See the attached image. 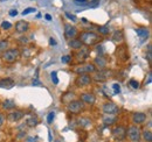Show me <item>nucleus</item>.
<instances>
[{
	"instance_id": "nucleus-1",
	"label": "nucleus",
	"mask_w": 152,
	"mask_h": 142,
	"mask_svg": "<svg viewBox=\"0 0 152 142\" xmlns=\"http://www.w3.org/2000/svg\"><path fill=\"white\" fill-rule=\"evenodd\" d=\"M80 41L82 42V44L87 47H91L101 41V36L94 32H82L80 34Z\"/></svg>"
},
{
	"instance_id": "nucleus-2",
	"label": "nucleus",
	"mask_w": 152,
	"mask_h": 142,
	"mask_svg": "<svg viewBox=\"0 0 152 142\" xmlns=\"http://www.w3.org/2000/svg\"><path fill=\"white\" fill-rule=\"evenodd\" d=\"M19 57H20L19 49H7V50H5L2 53V55H1L2 61L5 63H8V64H12V63L17 62Z\"/></svg>"
},
{
	"instance_id": "nucleus-3",
	"label": "nucleus",
	"mask_w": 152,
	"mask_h": 142,
	"mask_svg": "<svg viewBox=\"0 0 152 142\" xmlns=\"http://www.w3.org/2000/svg\"><path fill=\"white\" fill-rule=\"evenodd\" d=\"M126 135H128V138L130 139L131 142H138L142 139V132H140V129L137 125H132L128 128Z\"/></svg>"
},
{
	"instance_id": "nucleus-4",
	"label": "nucleus",
	"mask_w": 152,
	"mask_h": 142,
	"mask_svg": "<svg viewBox=\"0 0 152 142\" xmlns=\"http://www.w3.org/2000/svg\"><path fill=\"white\" fill-rule=\"evenodd\" d=\"M67 109H68V112H70L73 114H78L84 109V103H82L81 100L74 99L67 104Z\"/></svg>"
},
{
	"instance_id": "nucleus-5",
	"label": "nucleus",
	"mask_w": 152,
	"mask_h": 142,
	"mask_svg": "<svg viewBox=\"0 0 152 142\" xmlns=\"http://www.w3.org/2000/svg\"><path fill=\"white\" fill-rule=\"evenodd\" d=\"M93 83V78L88 75V73H83V75H78V77L76 78L75 84L78 88H83V86H89Z\"/></svg>"
},
{
	"instance_id": "nucleus-6",
	"label": "nucleus",
	"mask_w": 152,
	"mask_h": 142,
	"mask_svg": "<svg viewBox=\"0 0 152 142\" xmlns=\"http://www.w3.org/2000/svg\"><path fill=\"white\" fill-rule=\"evenodd\" d=\"M96 71V67L94 64H81L74 69V72L77 75H83V73H94Z\"/></svg>"
},
{
	"instance_id": "nucleus-7",
	"label": "nucleus",
	"mask_w": 152,
	"mask_h": 142,
	"mask_svg": "<svg viewBox=\"0 0 152 142\" xmlns=\"http://www.w3.org/2000/svg\"><path fill=\"white\" fill-rule=\"evenodd\" d=\"M102 109H103L104 114H107V115H115V114H117L119 112L118 105H116L115 103H111V101L105 103L102 107Z\"/></svg>"
},
{
	"instance_id": "nucleus-8",
	"label": "nucleus",
	"mask_w": 152,
	"mask_h": 142,
	"mask_svg": "<svg viewBox=\"0 0 152 142\" xmlns=\"http://www.w3.org/2000/svg\"><path fill=\"white\" fill-rule=\"evenodd\" d=\"M94 73H95L94 77H93L94 80H96V82H105L110 77L111 71L108 70V69H99V71H95Z\"/></svg>"
},
{
	"instance_id": "nucleus-9",
	"label": "nucleus",
	"mask_w": 152,
	"mask_h": 142,
	"mask_svg": "<svg viewBox=\"0 0 152 142\" xmlns=\"http://www.w3.org/2000/svg\"><path fill=\"white\" fill-rule=\"evenodd\" d=\"M77 35H78V30H77L76 27L69 25V23H66V25H64V36H66L68 40L75 38Z\"/></svg>"
},
{
	"instance_id": "nucleus-10",
	"label": "nucleus",
	"mask_w": 152,
	"mask_h": 142,
	"mask_svg": "<svg viewBox=\"0 0 152 142\" xmlns=\"http://www.w3.org/2000/svg\"><path fill=\"white\" fill-rule=\"evenodd\" d=\"M81 101L84 104H89V105H94L96 101V97L94 93L91 92H84L81 94Z\"/></svg>"
},
{
	"instance_id": "nucleus-11",
	"label": "nucleus",
	"mask_w": 152,
	"mask_h": 142,
	"mask_svg": "<svg viewBox=\"0 0 152 142\" xmlns=\"http://www.w3.org/2000/svg\"><path fill=\"white\" fill-rule=\"evenodd\" d=\"M117 58L125 62L129 59V50H128V47L126 46H121L118 47L117 49Z\"/></svg>"
},
{
	"instance_id": "nucleus-12",
	"label": "nucleus",
	"mask_w": 152,
	"mask_h": 142,
	"mask_svg": "<svg viewBox=\"0 0 152 142\" xmlns=\"http://www.w3.org/2000/svg\"><path fill=\"white\" fill-rule=\"evenodd\" d=\"M148 117L145 113H142V112H136L132 114V122L134 125H143L145 121H146Z\"/></svg>"
},
{
	"instance_id": "nucleus-13",
	"label": "nucleus",
	"mask_w": 152,
	"mask_h": 142,
	"mask_svg": "<svg viewBox=\"0 0 152 142\" xmlns=\"http://www.w3.org/2000/svg\"><path fill=\"white\" fill-rule=\"evenodd\" d=\"M113 134L117 140H124L125 136H126V129L123 126H118L113 130Z\"/></svg>"
},
{
	"instance_id": "nucleus-14",
	"label": "nucleus",
	"mask_w": 152,
	"mask_h": 142,
	"mask_svg": "<svg viewBox=\"0 0 152 142\" xmlns=\"http://www.w3.org/2000/svg\"><path fill=\"white\" fill-rule=\"evenodd\" d=\"M25 113L22 111H13V112H10L8 115H7V120L8 121H19L23 118Z\"/></svg>"
},
{
	"instance_id": "nucleus-15",
	"label": "nucleus",
	"mask_w": 152,
	"mask_h": 142,
	"mask_svg": "<svg viewBox=\"0 0 152 142\" xmlns=\"http://www.w3.org/2000/svg\"><path fill=\"white\" fill-rule=\"evenodd\" d=\"M29 29V23L25 20H20L15 23V30L18 33H26Z\"/></svg>"
},
{
	"instance_id": "nucleus-16",
	"label": "nucleus",
	"mask_w": 152,
	"mask_h": 142,
	"mask_svg": "<svg viewBox=\"0 0 152 142\" xmlns=\"http://www.w3.org/2000/svg\"><path fill=\"white\" fill-rule=\"evenodd\" d=\"M107 64H108V59L104 56H102V55H98L95 58V61H94V65L95 67L97 65L99 69H105Z\"/></svg>"
},
{
	"instance_id": "nucleus-17",
	"label": "nucleus",
	"mask_w": 152,
	"mask_h": 142,
	"mask_svg": "<svg viewBox=\"0 0 152 142\" xmlns=\"http://www.w3.org/2000/svg\"><path fill=\"white\" fill-rule=\"evenodd\" d=\"M89 55H90L89 50L82 47L81 49H78V51H77V54H76V56H77L76 58H77L78 62H83V61H86V59L89 57Z\"/></svg>"
},
{
	"instance_id": "nucleus-18",
	"label": "nucleus",
	"mask_w": 152,
	"mask_h": 142,
	"mask_svg": "<svg viewBox=\"0 0 152 142\" xmlns=\"http://www.w3.org/2000/svg\"><path fill=\"white\" fill-rule=\"evenodd\" d=\"M13 85H14V82H13L12 78H4V79L0 80V88H2V89L8 90L13 88Z\"/></svg>"
},
{
	"instance_id": "nucleus-19",
	"label": "nucleus",
	"mask_w": 152,
	"mask_h": 142,
	"mask_svg": "<svg viewBox=\"0 0 152 142\" xmlns=\"http://www.w3.org/2000/svg\"><path fill=\"white\" fill-rule=\"evenodd\" d=\"M68 46H69L70 48H73V49H76V50H78V49H81V48L83 47V44H82V42L80 41V38H76V37L68 41Z\"/></svg>"
},
{
	"instance_id": "nucleus-20",
	"label": "nucleus",
	"mask_w": 152,
	"mask_h": 142,
	"mask_svg": "<svg viewBox=\"0 0 152 142\" xmlns=\"http://www.w3.org/2000/svg\"><path fill=\"white\" fill-rule=\"evenodd\" d=\"M113 41L115 43H122L124 41V34L122 30H116L114 34H113Z\"/></svg>"
},
{
	"instance_id": "nucleus-21",
	"label": "nucleus",
	"mask_w": 152,
	"mask_h": 142,
	"mask_svg": "<svg viewBox=\"0 0 152 142\" xmlns=\"http://www.w3.org/2000/svg\"><path fill=\"white\" fill-rule=\"evenodd\" d=\"M74 99H75V94H74L73 92L64 93V94L62 96V98H61V100H62L63 104H68V103H70V101L74 100Z\"/></svg>"
},
{
	"instance_id": "nucleus-22",
	"label": "nucleus",
	"mask_w": 152,
	"mask_h": 142,
	"mask_svg": "<svg viewBox=\"0 0 152 142\" xmlns=\"http://www.w3.org/2000/svg\"><path fill=\"white\" fill-rule=\"evenodd\" d=\"M136 33L140 38H148V36L150 34L148 28H136Z\"/></svg>"
},
{
	"instance_id": "nucleus-23",
	"label": "nucleus",
	"mask_w": 152,
	"mask_h": 142,
	"mask_svg": "<svg viewBox=\"0 0 152 142\" xmlns=\"http://www.w3.org/2000/svg\"><path fill=\"white\" fill-rule=\"evenodd\" d=\"M142 138L145 142H152V132L149 129H145L142 133Z\"/></svg>"
},
{
	"instance_id": "nucleus-24",
	"label": "nucleus",
	"mask_w": 152,
	"mask_h": 142,
	"mask_svg": "<svg viewBox=\"0 0 152 142\" xmlns=\"http://www.w3.org/2000/svg\"><path fill=\"white\" fill-rule=\"evenodd\" d=\"M15 107V103L13 100H5L2 103V108L4 109H12Z\"/></svg>"
},
{
	"instance_id": "nucleus-25",
	"label": "nucleus",
	"mask_w": 152,
	"mask_h": 142,
	"mask_svg": "<svg viewBox=\"0 0 152 142\" xmlns=\"http://www.w3.org/2000/svg\"><path fill=\"white\" fill-rule=\"evenodd\" d=\"M10 47V42L7 40H0V53H4Z\"/></svg>"
},
{
	"instance_id": "nucleus-26",
	"label": "nucleus",
	"mask_w": 152,
	"mask_h": 142,
	"mask_svg": "<svg viewBox=\"0 0 152 142\" xmlns=\"http://www.w3.org/2000/svg\"><path fill=\"white\" fill-rule=\"evenodd\" d=\"M78 125H80L81 127H87V126L91 125V120H90L89 118H81V119L78 120Z\"/></svg>"
},
{
	"instance_id": "nucleus-27",
	"label": "nucleus",
	"mask_w": 152,
	"mask_h": 142,
	"mask_svg": "<svg viewBox=\"0 0 152 142\" xmlns=\"http://www.w3.org/2000/svg\"><path fill=\"white\" fill-rule=\"evenodd\" d=\"M97 30H98V33L102 34V35H108V34H110V28L107 27V26H101V27L97 28Z\"/></svg>"
},
{
	"instance_id": "nucleus-28",
	"label": "nucleus",
	"mask_w": 152,
	"mask_h": 142,
	"mask_svg": "<svg viewBox=\"0 0 152 142\" xmlns=\"http://www.w3.org/2000/svg\"><path fill=\"white\" fill-rule=\"evenodd\" d=\"M103 121H104V125H107V126H111V125H114L116 122V118L115 117H105L104 119H103Z\"/></svg>"
},
{
	"instance_id": "nucleus-29",
	"label": "nucleus",
	"mask_w": 152,
	"mask_h": 142,
	"mask_svg": "<svg viewBox=\"0 0 152 142\" xmlns=\"http://www.w3.org/2000/svg\"><path fill=\"white\" fill-rule=\"evenodd\" d=\"M38 124H39L38 119H37V118H34V117L29 118V119L26 121V125H27L28 127H35V126H37Z\"/></svg>"
},
{
	"instance_id": "nucleus-30",
	"label": "nucleus",
	"mask_w": 152,
	"mask_h": 142,
	"mask_svg": "<svg viewBox=\"0 0 152 142\" xmlns=\"http://www.w3.org/2000/svg\"><path fill=\"white\" fill-rule=\"evenodd\" d=\"M129 84L131 85L132 89H138V88H139V82L136 80V79H130V80H129Z\"/></svg>"
},
{
	"instance_id": "nucleus-31",
	"label": "nucleus",
	"mask_w": 152,
	"mask_h": 142,
	"mask_svg": "<svg viewBox=\"0 0 152 142\" xmlns=\"http://www.w3.org/2000/svg\"><path fill=\"white\" fill-rule=\"evenodd\" d=\"M70 61H72V56H69V55L62 56V58H61V62H62V63H64V64L70 63Z\"/></svg>"
},
{
	"instance_id": "nucleus-32",
	"label": "nucleus",
	"mask_w": 152,
	"mask_h": 142,
	"mask_svg": "<svg viewBox=\"0 0 152 142\" xmlns=\"http://www.w3.org/2000/svg\"><path fill=\"white\" fill-rule=\"evenodd\" d=\"M37 11V8H34V7H28V8H26L23 12H22V15H27V14H29V13H34Z\"/></svg>"
},
{
	"instance_id": "nucleus-33",
	"label": "nucleus",
	"mask_w": 152,
	"mask_h": 142,
	"mask_svg": "<svg viewBox=\"0 0 152 142\" xmlns=\"http://www.w3.org/2000/svg\"><path fill=\"white\" fill-rule=\"evenodd\" d=\"M50 77H52V80H53V83H54L55 85L58 84V78H57V73L55 71H53V72L50 73Z\"/></svg>"
},
{
	"instance_id": "nucleus-34",
	"label": "nucleus",
	"mask_w": 152,
	"mask_h": 142,
	"mask_svg": "<svg viewBox=\"0 0 152 142\" xmlns=\"http://www.w3.org/2000/svg\"><path fill=\"white\" fill-rule=\"evenodd\" d=\"M1 28L5 29V30H7V29H11V28H12V25H11L10 22H7V21H4V22L1 23Z\"/></svg>"
},
{
	"instance_id": "nucleus-35",
	"label": "nucleus",
	"mask_w": 152,
	"mask_h": 142,
	"mask_svg": "<svg viewBox=\"0 0 152 142\" xmlns=\"http://www.w3.org/2000/svg\"><path fill=\"white\" fill-rule=\"evenodd\" d=\"M53 120H54V112H50V113L48 114V117H47V122H48V124H52Z\"/></svg>"
},
{
	"instance_id": "nucleus-36",
	"label": "nucleus",
	"mask_w": 152,
	"mask_h": 142,
	"mask_svg": "<svg viewBox=\"0 0 152 142\" xmlns=\"http://www.w3.org/2000/svg\"><path fill=\"white\" fill-rule=\"evenodd\" d=\"M151 44H149L148 46V55H146V57H148V59H149V63H151Z\"/></svg>"
},
{
	"instance_id": "nucleus-37",
	"label": "nucleus",
	"mask_w": 152,
	"mask_h": 142,
	"mask_svg": "<svg viewBox=\"0 0 152 142\" xmlns=\"http://www.w3.org/2000/svg\"><path fill=\"white\" fill-rule=\"evenodd\" d=\"M113 88H114V91H115V94H118L119 92H121V86H119V84H114L113 85Z\"/></svg>"
},
{
	"instance_id": "nucleus-38",
	"label": "nucleus",
	"mask_w": 152,
	"mask_h": 142,
	"mask_svg": "<svg viewBox=\"0 0 152 142\" xmlns=\"http://www.w3.org/2000/svg\"><path fill=\"white\" fill-rule=\"evenodd\" d=\"M64 14H66V17H67V18H68V19H70V20H72L73 22H75V21H76L75 15H73V14H70V13H68V12H66Z\"/></svg>"
},
{
	"instance_id": "nucleus-39",
	"label": "nucleus",
	"mask_w": 152,
	"mask_h": 142,
	"mask_svg": "<svg viewBox=\"0 0 152 142\" xmlns=\"http://www.w3.org/2000/svg\"><path fill=\"white\" fill-rule=\"evenodd\" d=\"M74 2L77 4V5H82V6L88 4V1H87V0H74Z\"/></svg>"
},
{
	"instance_id": "nucleus-40",
	"label": "nucleus",
	"mask_w": 152,
	"mask_h": 142,
	"mask_svg": "<svg viewBox=\"0 0 152 142\" xmlns=\"http://www.w3.org/2000/svg\"><path fill=\"white\" fill-rule=\"evenodd\" d=\"M4 122H5V117L2 115V113H0V127L4 125Z\"/></svg>"
},
{
	"instance_id": "nucleus-41",
	"label": "nucleus",
	"mask_w": 152,
	"mask_h": 142,
	"mask_svg": "<svg viewBox=\"0 0 152 142\" xmlns=\"http://www.w3.org/2000/svg\"><path fill=\"white\" fill-rule=\"evenodd\" d=\"M10 15H11V17H17V15H18L17 9H12V11L10 12Z\"/></svg>"
},
{
	"instance_id": "nucleus-42",
	"label": "nucleus",
	"mask_w": 152,
	"mask_h": 142,
	"mask_svg": "<svg viewBox=\"0 0 152 142\" xmlns=\"http://www.w3.org/2000/svg\"><path fill=\"white\" fill-rule=\"evenodd\" d=\"M45 18H46V20H48V21H50V20H52L50 14H46V15H45Z\"/></svg>"
},
{
	"instance_id": "nucleus-43",
	"label": "nucleus",
	"mask_w": 152,
	"mask_h": 142,
	"mask_svg": "<svg viewBox=\"0 0 152 142\" xmlns=\"http://www.w3.org/2000/svg\"><path fill=\"white\" fill-rule=\"evenodd\" d=\"M49 43H50L52 46H54V44H56V42H55V40H53V38H50V40H49Z\"/></svg>"
},
{
	"instance_id": "nucleus-44",
	"label": "nucleus",
	"mask_w": 152,
	"mask_h": 142,
	"mask_svg": "<svg viewBox=\"0 0 152 142\" xmlns=\"http://www.w3.org/2000/svg\"><path fill=\"white\" fill-rule=\"evenodd\" d=\"M28 142H35V139H33V138H29V139H28Z\"/></svg>"
},
{
	"instance_id": "nucleus-45",
	"label": "nucleus",
	"mask_w": 152,
	"mask_h": 142,
	"mask_svg": "<svg viewBox=\"0 0 152 142\" xmlns=\"http://www.w3.org/2000/svg\"><path fill=\"white\" fill-rule=\"evenodd\" d=\"M138 142H139V141H138Z\"/></svg>"
}]
</instances>
